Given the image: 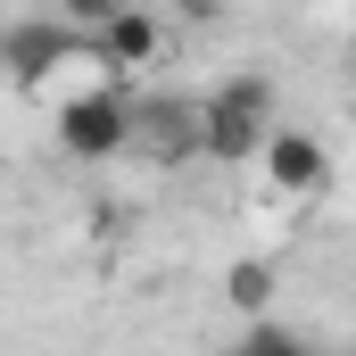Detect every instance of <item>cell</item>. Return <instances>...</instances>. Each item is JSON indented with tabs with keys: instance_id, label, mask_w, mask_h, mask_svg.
Returning a JSON list of instances; mask_svg holds the SVG:
<instances>
[{
	"instance_id": "6da1fadb",
	"label": "cell",
	"mask_w": 356,
	"mask_h": 356,
	"mask_svg": "<svg viewBox=\"0 0 356 356\" xmlns=\"http://www.w3.org/2000/svg\"><path fill=\"white\" fill-rule=\"evenodd\" d=\"M266 133H273V83L266 75H232V83H216V99L199 108V149L224 158V166H249L266 149Z\"/></svg>"
},
{
	"instance_id": "7a4b0ae2",
	"label": "cell",
	"mask_w": 356,
	"mask_h": 356,
	"mask_svg": "<svg viewBox=\"0 0 356 356\" xmlns=\"http://www.w3.org/2000/svg\"><path fill=\"white\" fill-rule=\"evenodd\" d=\"M50 116H58V149L83 158V166H99V158H124V149H133V116H141V108L124 99V83H108V91L58 99Z\"/></svg>"
},
{
	"instance_id": "3957f363",
	"label": "cell",
	"mask_w": 356,
	"mask_h": 356,
	"mask_svg": "<svg viewBox=\"0 0 356 356\" xmlns=\"http://www.w3.org/2000/svg\"><path fill=\"white\" fill-rule=\"evenodd\" d=\"M257 166H266V191H282V199H315V191L332 182V158H323V141H315V133H282V124L266 133Z\"/></svg>"
},
{
	"instance_id": "277c9868",
	"label": "cell",
	"mask_w": 356,
	"mask_h": 356,
	"mask_svg": "<svg viewBox=\"0 0 356 356\" xmlns=\"http://www.w3.org/2000/svg\"><path fill=\"white\" fill-rule=\"evenodd\" d=\"M91 33H99V50L116 58V75H141V67H158V58H166V25H158L149 8H133V0H124L108 25H91Z\"/></svg>"
},
{
	"instance_id": "5b68a950",
	"label": "cell",
	"mask_w": 356,
	"mask_h": 356,
	"mask_svg": "<svg viewBox=\"0 0 356 356\" xmlns=\"http://www.w3.org/2000/svg\"><path fill=\"white\" fill-rule=\"evenodd\" d=\"M133 141H149L166 166L207 158V149H199V108H149V116H133Z\"/></svg>"
},
{
	"instance_id": "8992f818",
	"label": "cell",
	"mask_w": 356,
	"mask_h": 356,
	"mask_svg": "<svg viewBox=\"0 0 356 356\" xmlns=\"http://www.w3.org/2000/svg\"><path fill=\"white\" fill-rule=\"evenodd\" d=\"M273 290H282V273L266 266V257H241V266H224V298L241 307V315H266Z\"/></svg>"
},
{
	"instance_id": "52a82bcc",
	"label": "cell",
	"mask_w": 356,
	"mask_h": 356,
	"mask_svg": "<svg viewBox=\"0 0 356 356\" xmlns=\"http://www.w3.org/2000/svg\"><path fill=\"white\" fill-rule=\"evenodd\" d=\"M241 348H249V356H290V348H298V332H290V323H249Z\"/></svg>"
},
{
	"instance_id": "ba28073f",
	"label": "cell",
	"mask_w": 356,
	"mask_h": 356,
	"mask_svg": "<svg viewBox=\"0 0 356 356\" xmlns=\"http://www.w3.org/2000/svg\"><path fill=\"white\" fill-rule=\"evenodd\" d=\"M124 0H67V25H108Z\"/></svg>"
},
{
	"instance_id": "9c48e42d",
	"label": "cell",
	"mask_w": 356,
	"mask_h": 356,
	"mask_svg": "<svg viewBox=\"0 0 356 356\" xmlns=\"http://www.w3.org/2000/svg\"><path fill=\"white\" fill-rule=\"evenodd\" d=\"M182 17H191V25H216V17H224V0H175Z\"/></svg>"
},
{
	"instance_id": "30bf717a",
	"label": "cell",
	"mask_w": 356,
	"mask_h": 356,
	"mask_svg": "<svg viewBox=\"0 0 356 356\" xmlns=\"http://www.w3.org/2000/svg\"><path fill=\"white\" fill-rule=\"evenodd\" d=\"M348 25H356V0H348Z\"/></svg>"
}]
</instances>
